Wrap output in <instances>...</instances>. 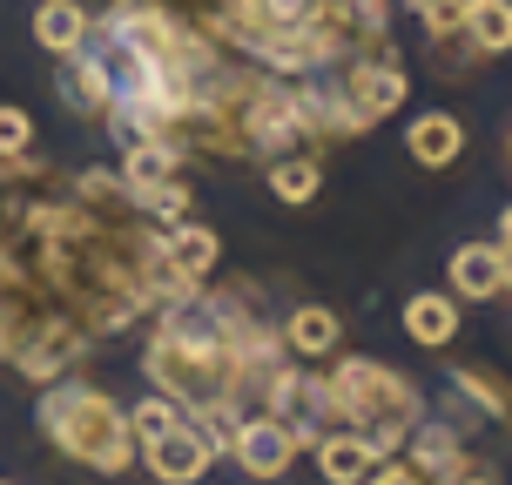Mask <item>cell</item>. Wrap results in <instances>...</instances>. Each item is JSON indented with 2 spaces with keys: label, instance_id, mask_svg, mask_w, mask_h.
Instances as JSON below:
<instances>
[{
  "label": "cell",
  "instance_id": "15",
  "mask_svg": "<svg viewBox=\"0 0 512 485\" xmlns=\"http://www.w3.org/2000/svg\"><path fill=\"white\" fill-rule=\"evenodd\" d=\"M459 34L479 54H512V0H465Z\"/></svg>",
  "mask_w": 512,
  "mask_h": 485
},
{
  "label": "cell",
  "instance_id": "14",
  "mask_svg": "<svg viewBox=\"0 0 512 485\" xmlns=\"http://www.w3.org/2000/svg\"><path fill=\"white\" fill-rule=\"evenodd\" d=\"M34 41L48 54H75L88 41V7H75V0H41L34 7Z\"/></svg>",
  "mask_w": 512,
  "mask_h": 485
},
{
  "label": "cell",
  "instance_id": "23",
  "mask_svg": "<svg viewBox=\"0 0 512 485\" xmlns=\"http://www.w3.org/2000/svg\"><path fill=\"white\" fill-rule=\"evenodd\" d=\"M499 250H506V290H512V243H499Z\"/></svg>",
  "mask_w": 512,
  "mask_h": 485
},
{
  "label": "cell",
  "instance_id": "20",
  "mask_svg": "<svg viewBox=\"0 0 512 485\" xmlns=\"http://www.w3.org/2000/svg\"><path fill=\"white\" fill-rule=\"evenodd\" d=\"M34 149V115L27 108H0V155H27Z\"/></svg>",
  "mask_w": 512,
  "mask_h": 485
},
{
  "label": "cell",
  "instance_id": "21",
  "mask_svg": "<svg viewBox=\"0 0 512 485\" xmlns=\"http://www.w3.org/2000/svg\"><path fill=\"white\" fill-rule=\"evenodd\" d=\"M418 21L432 27V41H445V34H459L465 0H418Z\"/></svg>",
  "mask_w": 512,
  "mask_h": 485
},
{
  "label": "cell",
  "instance_id": "9",
  "mask_svg": "<svg viewBox=\"0 0 512 485\" xmlns=\"http://www.w3.org/2000/svg\"><path fill=\"white\" fill-rule=\"evenodd\" d=\"M405 337L418 351H445V344L459 337V304H452L445 290H418L405 304Z\"/></svg>",
  "mask_w": 512,
  "mask_h": 485
},
{
  "label": "cell",
  "instance_id": "3",
  "mask_svg": "<svg viewBox=\"0 0 512 485\" xmlns=\"http://www.w3.org/2000/svg\"><path fill=\"white\" fill-rule=\"evenodd\" d=\"M405 95H411V81H405V61L391 48H371V54H351L344 61V102L364 115V128L384 122Z\"/></svg>",
  "mask_w": 512,
  "mask_h": 485
},
{
  "label": "cell",
  "instance_id": "1",
  "mask_svg": "<svg viewBox=\"0 0 512 485\" xmlns=\"http://www.w3.org/2000/svg\"><path fill=\"white\" fill-rule=\"evenodd\" d=\"M297 391H304V384H297ZM304 398L317 405V418H337L344 432L371 438L378 452H398V438H411L418 411H425L418 391H411L398 371H384V364H371V358H337Z\"/></svg>",
  "mask_w": 512,
  "mask_h": 485
},
{
  "label": "cell",
  "instance_id": "4",
  "mask_svg": "<svg viewBox=\"0 0 512 485\" xmlns=\"http://www.w3.org/2000/svg\"><path fill=\"white\" fill-rule=\"evenodd\" d=\"M236 465L250 472V479H283L290 459L304 452V432H297V418H277V411H256L236 425Z\"/></svg>",
  "mask_w": 512,
  "mask_h": 485
},
{
  "label": "cell",
  "instance_id": "16",
  "mask_svg": "<svg viewBox=\"0 0 512 485\" xmlns=\"http://www.w3.org/2000/svg\"><path fill=\"white\" fill-rule=\"evenodd\" d=\"M317 189H324V162H317V155H304V149L270 155V196H277V203L297 209V203H310Z\"/></svg>",
  "mask_w": 512,
  "mask_h": 485
},
{
  "label": "cell",
  "instance_id": "22",
  "mask_svg": "<svg viewBox=\"0 0 512 485\" xmlns=\"http://www.w3.org/2000/svg\"><path fill=\"white\" fill-rule=\"evenodd\" d=\"M499 243H512V203H506V216H499Z\"/></svg>",
  "mask_w": 512,
  "mask_h": 485
},
{
  "label": "cell",
  "instance_id": "12",
  "mask_svg": "<svg viewBox=\"0 0 512 485\" xmlns=\"http://www.w3.org/2000/svg\"><path fill=\"white\" fill-rule=\"evenodd\" d=\"M162 250H169V263H176L182 277L203 283L209 270H216V250H223V236L209 230V223H189V216H182V223H169V230H162Z\"/></svg>",
  "mask_w": 512,
  "mask_h": 485
},
{
  "label": "cell",
  "instance_id": "10",
  "mask_svg": "<svg viewBox=\"0 0 512 485\" xmlns=\"http://www.w3.org/2000/svg\"><path fill=\"white\" fill-rule=\"evenodd\" d=\"M411 162H425V169H452L465 149V122L459 115H445V108H432V115H418L411 122Z\"/></svg>",
  "mask_w": 512,
  "mask_h": 485
},
{
  "label": "cell",
  "instance_id": "19",
  "mask_svg": "<svg viewBox=\"0 0 512 485\" xmlns=\"http://www.w3.org/2000/svg\"><path fill=\"white\" fill-rule=\"evenodd\" d=\"M452 384H459L465 398H479V405L492 411V418H512V391L499 378H492V371H472V364H465V371H452Z\"/></svg>",
  "mask_w": 512,
  "mask_h": 485
},
{
  "label": "cell",
  "instance_id": "13",
  "mask_svg": "<svg viewBox=\"0 0 512 485\" xmlns=\"http://www.w3.org/2000/svg\"><path fill=\"white\" fill-rule=\"evenodd\" d=\"M169 176H182V155L162 149V142H122V182L128 196H149V189H162Z\"/></svg>",
  "mask_w": 512,
  "mask_h": 485
},
{
  "label": "cell",
  "instance_id": "11",
  "mask_svg": "<svg viewBox=\"0 0 512 485\" xmlns=\"http://www.w3.org/2000/svg\"><path fill=\"white\" fill-rule=\"evenodd\" d=\"M61 61H68V68H61V102L75 108V115H88V122H102V108H108V68L88 48L61 54Z\"/></svg>",
  "mask_w": 512,
  "mask_h": 485
},
{
  "label": "cell",
  "instance_id": "8",
  "mask_svg": "<svg viewBox=\"0 0 512 485\" xmlns=\"http://www.w3.org/2000/svg\"><path fill=\"white\" fill-rule=\"evenodd\" d=\"M310 445H317V472H324L331 485H364V472L384 459L378 445L358 438V432H317Z\"/></svg>",
  "mask_w": 512,
  "mask_h": 485
},
{
  "label": "cell",
  "instance_id": "2",
  "mask_svg": "<svg viewBox=\"0 0 512 485\" xmlns=\"http://www.w3.org/2000/svg\"><path fill=\"white\" fill-rule=\"evenodd\" d=\"M41 432H48L54 452H68L75 465L88 472H128L135 465V425H128V411L95 391V384H75V378H54L41 391Z\"/></svg>",
  "mask_w": 512,
  "mask_h": 485
},
{
  "label": "cell",
  "instance_id": "6",
  "mask_svg": "<svg viewBox=\"0 0 512 485\" xmlns=\"http://www.w3.org/2000/svg\"><path fill=\"white\" fill-rule=\"evenodd\" d=\"M452 290L486 304V297H506V250L499 243H459L452 250Z\"/></svg>",
  "mask_w": 512,
  "mask_h": 485
},
{
  "label": "cell",
  "instance_id": "17",
  "mask_svg": "<svg viewBox=\"0 0 512 485\" xmlns=\"http://www.w3.org/2000/svg\"><path fill=\"white\" fill-rule=\"evenodd\" d=\"M135 209L149 216L155 230H169V223H182V216H189V189H182V176H169L162 189H149V196H135Z\"/></svg>",
  "mask_w": 512,
  "mask_h": 485
},
{
  "label": "cell",
  "instance_id": "24",
  "mask_svg": "<svg viewBox=\"0 0 512 485\" xmlns=\"http://www.w3.org/2000/svg\"><path fill=\"white\" fill-rule=\"evenodd\" d=\"M411 7H418V0H411Z\"/></svg>",
  "mask_w": 512,
  "mask_h": 485
},
{
  "label": "cell",
  "instance_id": "7",
  "mask_svg": "<svg viewBox=\"0 0 512 485\" xmlns=\"http://www.w3.org/2000/svg\"><path fill=\"white\" fill-rule=\"evenodd\" d=\"M337 344H344V324H337L331 304H297L283 317V351L290 358H331Z\"/></svg>",
  "mask_w": 512,
  "mask_h": 485
},
{
  "label": "cell",
  "instance_id": "18",
  "mask_svg": "<svg viewBox=\"0 0 512 485\" xmlns=\"http://www.w3.org/2000/svg\"><path fill=\"white\" fill-rule=\"evenodd\" d=\"M182 418H189V411H182L176 398H169V391H155V398H142V405L128 411V425H135V438H155V432H176Z\"/></svg>",
  "mask_w": 512,
  "mask_h": 485
},
{
  "label": "cell",
  "instance_id": "5",
  "mask_svg": "<svg viewBox=\"0 0 512 485\" xmlns=\"http://www.w3.org/2000/svg\"><path fill=\"white\" fill-rule=\"evenodd\" d=\"M135 452H142V465H149V472H155L162 485H203V472L216 465V452H209V438L196 432L189 418H182L176 432H155V438H142Z\"/></svg>",
  "mask_w": 512,
  "mask_h": 485
}]
</instances>
